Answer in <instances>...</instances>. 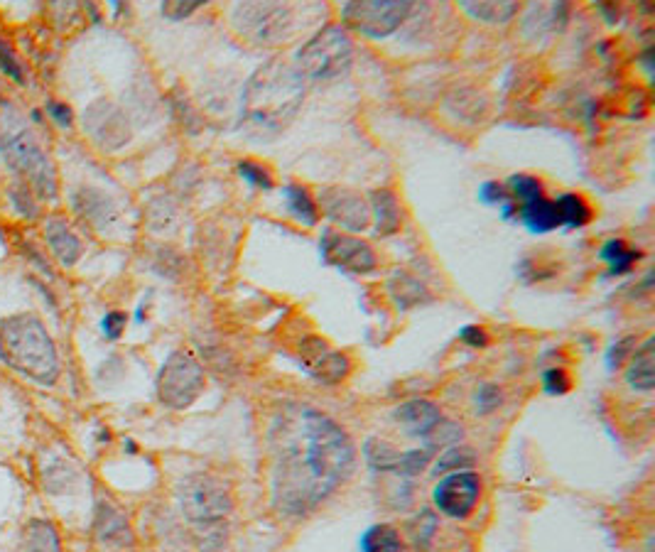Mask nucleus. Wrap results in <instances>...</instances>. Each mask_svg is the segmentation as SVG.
I'll use <instances>...</instances> for the list:
<instances>
[{"label": "nucleus", "instance_id": "nucleus-31", "mask_svg": "<svg viewBox=\"0 0 655 552\" xmlns=\"http://www.w3.org/2000/svg\"><path fill=\"white\" fill-rule=\"evenodd\" d=\"M476 457L472 449L467 447H447L445 454H440L435 464V474H452V472H464V469L474 467Z\"/></svg>", "mask_w": 655, "mask_h": 552}, {"label": "nucleus", "instance_id": "nucleus-33", "mask_svg": "<svg viewBox=\"0 0 655 552\" xmlns=\"http://www.w3.org/2000/svg\"><path fill=\"white\" fill-rule=\"evenodd\" d=\"M8 197H10V202L15 204V209L25 216V219H35L37 202H35V194H32L30 184L23 180H15L13 184H10Z\"/></svg>", "mask_w": 655, "mask_h": 552}, {"label": "nucleus", "instance_id": "nucleus-18", "mask_svg": "<svg viewBox=\"0 0 655 552\" xmlns=\"http://www.w3.org/2000/svg\"><path fill=\"white\" fill-rule=\"evenodd\" d=\"M45 238L47 243H50L54 258L62 265H74L81 258L84 246H81L79 236L74 234L72 226L64 219H59V216H50V219H47Z\"/></svg>", "mask_w": 655, "mask_h": 552}, {"label": "nucleus", "instance_id": "nucleus-44", "mask_svg": "<svg viewBox=\"0 0 655 552\" xmlns=\"http://www.w3.org/2000/svg\"><path fill=\"white\" fill-rule=\"evenodd\" d=\"M597 8L602 10V13L606 15V20H609V23H616V18H619V10H616L614 5H604V3H599Z\"/></svg>", "mask_w": 655, "mask_h": 552}, {"label": "nucleus", "instance_id": "nucleus-24", "mask_svg": "<svg viewBox=\"0 0 655 552\" xmlns=\"http://www.w3.org/2000/svg\"><path fill=\"white\" fill-rule=\"evenodd\" d=\"M285 207H288L290 214L295 216V221H300V224L317 226L319 207L315 199H312L310 189L302 187V184H288V187H285Z\"/></svg>", "mask_w": 655, "mask_h": 552}, {"label": "nucleus", "instance_id": "nucleus-15", "mask_svg": "<svg viewBox=\"0 0 655 552\" xmlns=\"http://www.w3.org/2000/svg\"><path fill=\"white\" fill-rule=\"evenodd\" d=\"M319 207L332 224L346 231H364L371 224V207L354 189L324 187L319 192Z\"/></svg>", "mask_w": 655, "mask_h": 552}, {"label": "nucleus", "instance_id": "nucleus-38", "mask_svg": "<svg viewBox=\"0 0 655 552\" xmlns=\"http://www.w3.org/2000/svg\"><path fill=\"white\" fill-rule=\"evenodd\" d=\"M479 199L484 204H489V207H503V204L511 202V194H508V189L503 187V184L489 180L479 187Z\"/></svg>", "mask_w": 655, "mask_h": 552}, {"label": "nucleus", "instance_id": "nucleus-9", "mask_svg": "<svg viewBox=\"0 0 655 552\" xmlns=\"http://www.w3.org/2000/svg\"><path fill=\"white\" fill-rule=\"evenodd\" d=\"M204 368L187 351H175L167 356L158 373V398L162 405L172 410H184L194 403L204 391Z\"/></svg>", "mask_w": 655, "mask_h": 552}, {"label": "nucleus", "instance_id": "nucleus-4", "mask_svg": "<svg viewBox=\"0 0 655 552\" xmlns=\"http://www.w3.org/2000/svg\"><path fill=\"white\" fill-rule=\"evenodd\" d=\"M0 158L18 175V180L23 177V182L30 184L40 197H54V170L47 153L15 111L5 113L0 123Z\"/></svg>", "mask_w": 655, "mask_h": 552}, {"label": "nucleus", "instance_id": "nucleus-16", "mask_svg": "<svg viewBox=\"0 0 655 552\" xmlns=\"http://www.w3.org/2000/svg\"><path fill=\"white\" fill-rule=\"evenodd\" d=\"M300 364L312 378L322 383H339L349 373V359L341 351H334L324 339L310 337L300 344Z\"/></svg>", "mask_w": 655, "mask_h": 552}, {"label": "nucleus", "instance_id": "nucleus-27", "mask_svg": "<svg viewBox=\"0 0 655 552\" xmlns=\"http://www.w3.org/2000/svg\"><path fill=\"white\" fill-rule=\"evenodd\" d=\"M599 258L609 265L611 275H624L631 273V268L641 258V251H631L621 238H609L602 246V251H599Z\"/></svg>", "mask_w": 655, "mask_h": 552}, {"label": "nucleus", "instance_id": "nucleus-20", "mask_svg": "<svg viewBox=\"0 0 655 552\" xmlns=\"http://www.w3.org/2000/svg\"><path fill=\"white\" fill-rule=\"evenodd\" d=\"M96 535L108 545H128L131 543V528H128L126 518L111 508L108 503L96 506Z\"/></svg>", "mask_w": 655, "mask_h": 552}, {"label": "nucleus", "instance_id": "nucleus-21", "mask_svg": "<svg viewBox=\"0 0 655 552\" xmlns=\"http://www.w3.org/2000/svg\"><path fill=\"white\" fill-rule=\"evenodd\" d=\"M521 221L530 234H550V231L562 229L560 214H557L555 202L548 197L521 207Z\"/></svg>", "mask_w": 655, "mask_h": 552}, {"label": "nucleus", "instance_id": "nucleus-26", "mask_svg": "<svg viewBox=\"0 0 655 552\" xmlns=\"http://www.w3.org/2000/svg\"><path fill=\"white\" fill-rule=\"evenodd\" d=\"M23 552H62L57 528L50 521H30L25 526Z\"/></svg>", "mask_w": 655, "mask_h": 552}, {"label": "nucleus", "instance_id": "nucleus-35", "mask_svg": "<svg viewBox=\"0 0 655 552\" xmlns=\"http://www.w3.org/2000/svg\"><path fill=\"white\" fill-rule=\"evenodd\" d=\"M501 403H503V393L501 388L494 386V383H484V386L476 391V410H479L481 415L494 413Z\"/></svg>", "mask_w": 655, "mask_h": 552}, {"label": "nucleus", "instance_id": "nucleus-1", "mask_svg": "<svg viewBox=\"0 0 655 552\" xmlns=\"http://www.w3.org/2000/svg\"><path fill=\"white\" fill-rule=\"evenodd\" d=\"M270 499L280 516H307L349 479L356 449L344 427L310 405L290 403L268 430Z\"/></svg>", "mask_w": 655, "mask_h": 552}, {"label": "nucleus", "instance_id": "nucleus-19", "mask_svg": "<svg viewBox=\"0 0 655 552\" xmlns=\"http://www.w3.org/2000/svg\"><path fill=\"white\" fill-rule=\"evenodd\" d=\"M371 216L376 221V234L378 236H393L400 229V207L398 197L391 189H376L371 194Z\"/></svg>", "mask_w": 655, "mask_h": 552}, {"label": "nucleus", "instance_id": "nucleus-39", "mask_svg": "<svg viewBox=\"0 0 655 552\" xmlns=\"http://www.w3.org/2000/svg\"><path fill=\"white\" fill-rule=\"evenodd\" d=\"M202 5V0H172L162 5V15L170 20H184Z\"/></svg>", "mask_w": 655, "mask_h": 552}, {"label": "nucleus", "instance_id": "nucleus-40", "mask_svg": "<svg viewBox=\"0 0 655 552\" xmlns=\"http://www.w3.org/2000/svg\"><path fill=\"white\" fill-rule=\"evenodd\" d=\"M0 69H3L8 77H13L15 81H23V67H20L15 52L10 50L3 40H0Z\"/></svg>", "mask_w": 655, "mask_h": 552}, {"label": "nucleus", "instance_id": "nucleus-36", "mask_svg": "<svg viewBox=\"0 0 655 552\" xmlns=\"http://www.w3.org/2000/svg\"><path fill=\"white\" fill-rule=\"evenodd\" d=\"M572 388L565 368H548L543 373V391L548 395H565Z\"/></svg>", "mask_w": 655, "mask_h": 552}, {"label": "nucleus", "instance_id": "nucleus-23", "mask_svg": "<svg viewBox=\"0 0 655 552\" xmlns=\"http://www.w3.org/2000/svg\"><path fill=\"white\" fill-rule=\"evenodd\" d=\"M459 8L469 15V18L479 20V23H489V25H503L518 13V3H496V0H486V3H474V0H464L459 3Z\"/></svg>", "mask_w": 655, "mask_h": 552}, {"label": "nucleus", "instance_id": "nucleus-11", "mask_svg": "<svg viewBox=\"0 0 655 552\" xmlns=\"http://www.w3.org/2000/svg\"><path fill=\"white\" fill-rule=\"evenodd\" d=\"M319 253H322L324 263L334 265V268L344 270V273L366 275L376 270V253L361 238L341 234V231L327 229L319 238Z\"/></svg>", "mask_w": 655, "mask_h": 552}, {"label": "nucleus", "instance_id": "nucleus-6", "mask_svg": "<svg viewBox=\"0 0 655 552\" xmlns=\"http://www.w3.org/2000/svg\"><path fill=\"white\" fill-rule=\"evenodd\" d=\"M238 35L256 45H280L297 30V10L283 3H241L231 13Z\"/></svg>", "mask_w": 655, "mask_h": 552}, {"label": "nucleus", "instance_id": "nucleus-32", "mask_svg": "<svg viewBox=\"0 0 655 552\" xmlns=\"http://www.w3.org/2000/svg\"><path fill=\"white\" fill-rule=\"evenodd\" d=\"M435 530H437V516L432 511H420L418 518H415V521L408 526V533H410V538H413V545L422 550L430 545Z\"/></svg>", "mask_w": 655, "mask_h": 552}, {"label": "nucleus", "instance_id": "nucleus-25", "mask_svg": "<svg viewBox=\"0 0 655 552\" xmlns=\"http://www.w3.org/2000/svg\"><path fill=\"white\" fill-rule=\"evenodd\" d=\"M552 202H555L557 214H560L562 229H582V226L592 221V209H589V204L579 194H560Z\"/></svg>", "mask_w": 655, "mask_h": 552}, {"label": "nucleus", "instance_id": "nucleus-42", "mask_svg": "<svg viewBox=\"0 0 655 552\" xmlns=\"http://www.w3.org/2000/svg\"><path fill=\"white\" fill-rule=\"evenodd\" d=\"M459 339H462L467 346H474V349H484V346L489 344V334H486L481 327H476V324L464 327L462 332H459Z\"/></svg>", "mask_w": 655, "mask_h": 552}, {"label": "nucleus", "instance_id": "nucleus-37", "mask_svg": "<svg viewBox=\"0 0 655 552\" xmlns=\"http://www.w3.org/2000/svg\"><path fill=\"white\" fill-rule=\"evenodd\" d=\"M633 349H636V339L633 337H624L616 344H611V349L606 351V368H609V371H616V368L624 364V361L633 354Z\"/></svg>", "mask_w": 655, "mask_h": 552}, {"label": "nucleus", "instance_id": "nucleus-5", "mask_svg": "<svg viewBox=\"0 0 655 552\" xmlns=\"http://www.w3.org/2000/svg\"><path fill=\"white\" fill-rule=\"evenodd\" d=\"M351 59H354V47L344 27L327 25L300 47L295 69L302 79L329 81L346 74Z\"/></svg>", "mask_w": 655, "mask_h": 552}, {"label": "nucleus", "instance_id": "nucleus-30", "mask_svg": "<svg viewBox=\"0 0 655 552\" xmlns=\"http://www.w3.org/2000/svg\"><path fill=\"white\" fill-rule=\"evenodd\" d=\"M508 194H511V202L525 207V204H533L538 202V199L545 197L543 192V184H540L538 177L533 175H511L508 177Z\"/></svg>", "mask_w": 655, "mask_h": 552}, {"label": "nucleus", "instance_id": "nucleus-14", "mask_svg": "<svg viewBox=\"0 0 655 552\" xmlns=\"http://www.w3.org/2000/svg\"><path fill=\"white\" fill-rule=\"evenodd\" d=\"M364 457H366V464L373 469V472L395 474V476H415V474H420L427 464H430L432 452L425 447L410 449V452H400V449H395L391 442L371 437V440L364 445Z\"/></svg>", "mask_w": 655, "mask_h": 552}, {"label": "nucleus", "instance_id": "nucleus-43", "mask_svg": "<svg viewBox=\"0 0 655 552\" xmlns=\"http://www.w3.org/2000/svg\"><path fill=\"white\" fill-rule=\"evenodd\" d=\"M47 113H50L52 116V121H57L59 126H72V121H74V113H72V108H69L67 104H59V101H50V104H47Z\"/></svg>", "mask_w": 655, "mask_h": 552}, {"label": "nucleus", "instance_id": "nucleus-34", "mask_svg": "<svg viewBox=\"0 0 655 552\" xmlns=\"http://www.w3.org/2000/svg\"><path fill=\"white\" fill-rule=\"evenodd\" d=\"M238 175H241L248 184H253V187L273 189V175L265 170L261 162L241 160V162H238Z\"/></svg>", "mask_w": 655, "mask_h": 552}, {"label": "nucleus", "instance_id": "nucleus-29", "mask_svg": "<svg viewBox=\"0 0 655 552\" xmlns=\"http://www.w3.org/2000/svg\"><path fill=\"white\" fill-rule=\"evenodd\" d=\"M361 552H400V533L388 523L371 526L361 535Z\"/></svg>", "mask_w": 655, "mask_h": 552}, {"label": "nucleus", "instance_id": "nucleus-41", "mask_svg": "<svg viewBox=\"0 0 655 552\" xmlns=\"http://www.w3.org/2000/svg\"><path fill=\"white\" fill-rule=\"evenodd\" d=\"M101 329H104L106 339H118L126 329V315L123 312H108V315L101 319Z\"/></svg>", "mask_w": 655, "mask_h": 552}, {"label": "nucleus", "instance_id": "nucleus-3", "mask_svg": "<svg viewBox=\"0 0 655 552\" xmlns=\"http://www.w3.org/2000/svg\"><path fill=\"white\" fill-rule=\"evenodd\" d=\"M0 361L40 386H52L59 376L50 332L32 312L0 319Z\"/></svg>", "mask_w": 655, "mask_h": 552}, {"label": "nucleus", "instance_id": "nucleus-8", "mask_svg": "<svg viewBox=\"0 0 655 552\" xmlns=\"http://www.w3.org/2000/svg\"><path fill=\"white\" fill-rule=\"evenodd\" d=\"M393 418L410 437L425 440V449H430V452L447 449L462 440V425L447 420L442 410L430 400H410L395 410Z\"/></svg>", "mask_w": 655, "mask_h": 552}, {"label": "nucleus", "instance_id": "nucleus-2", "mask_svg": "<svg viewBox=\"0 0 655 552\" xmlns=\"http://www.w3.org/2000/svg\"><path fill=\"white\" fill-rule=\"evenodd\" d=\"M305 99V79L295 64L283 59L265 62L243 91V113L261 131H280L295 118Z\"/></svg>", "mask_w": 655, "mask_h": 552}, {"label": "nucleus", "instance_id": "nucleus-7", "mask_svg": "<svg viewBox=\"0 0 655 552\" xmlns=\"http://www.w3.org/2000/svg\"><path fill=\"white\" fill-rule=\"evenodd\" d=\"M180 503L189 523L207 533V538L221 530V523L231 511V496L224 486L207 474L189 476L180 486Z\"/></svg>", "mask_w": 655, "mask_h": 552}, {"label": "nucleus", "instance_id": "nucleus-10", "mask_svg": "<svg viewBox=\"0 0 655 552\" xmlns=\"http://www.w3.org/2000/svg\"><path fill=\"white\" fill-rule=\"evenodd\" d=\"M410 13H413V3H405V0H383V3L381 0H368V3L354 0L341 8V20L361 35L383 40L393 35Z\"/></svg>", "mask_w": 655, "mask_h": 552}, {"label": "nucleus", "instance_id": "nucleus-28", "mask_svg": "<svg viewBox=\"0 0 655 552\" xmlns=\"http://www.w3.org/2000/svg\"><path fill=\"white\" fill-rule=\"evenodd\" d=\"M391 295L400 310H408V307L418 305L422 297H427V290L418 278H413V275L395 273L391 278Z\"/></svg>", "mask_w": 655, "mask_h": 552}, {"label": "nucleus", "instance_id": "nucleus-12", "mask_svg": "<svg viewBox=\"0 0 655 552\" xmlns=\"http://www.w3.org/2000/svg\"><path fill=\"white\" fill-rule=\"evenodd\" d=\"M437 511L447 518H467L481 499V479L472 469L445 474L432 491Z\"/></svg>", "mask_w": 655, "mask_h": 552}, {"label": "nucleus", "instance_id": "nucleus-17", "mask_svg": "<svg viewBox=\"0 0 655 552\" xmlns=\"http://www.w3.org/2000/svg\"><path fill=\"white\" fill-rule=\"evenodd\" d=\"M72 204L81 219L89 221L96 229H106L111 221H116V207H113L111 199H108L104 192H99V189L81 187L79 192H74Z\"/></svg>", "mask_w": 655, "mask_h": 552}, {"label": "nucleus", "instance_id": "nucleus-22", "mask_svg": "<svg viewBox=\"0 0 655 552\" xmlns=\"http://www.w3.org/2000/svg\"><path fill=\"white\" fill-rule=\"evenodd\" d=\"M631 364L626 368V381L631 388L641 393H651L655 386V364H653V339H646L636 354H631Z\"/></svg>", "mask_w": 655, "mask_h": 552}, {"label": "nucleus", "instance_id": "nucleus-13", "mask_svg": "<svg viewBox=\"0 0 655 552\" xmlns=\"http://www.w3.org/2000/svg\"><path fill=\"white\" fill-rule=\"evenodd\" d=\"M84 131L99 148L118 150L131 140V126L123 111L111 101H94L84 111Z\"/></svg>", "mask_w": 655, "mask_h": 552}]
</instances>
